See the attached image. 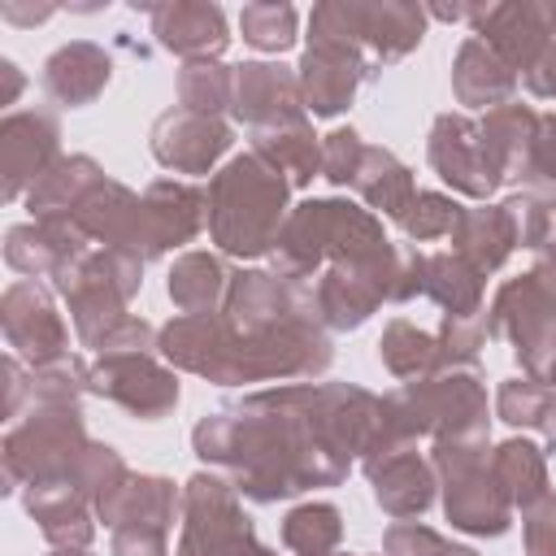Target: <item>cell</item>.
<instances>
[{"label":"cell","mask_w":556,"mask_h":556,"mask_svg":"<svg viewBox=\"0 0 556 556\" xmlns=\"http://www.w3.org/2000/svg\"><path fill=\"white\" fill-rule=\"evenodd\" d=\"M382 395L361 382H282L248 391L191 426V452L243 500L278 504L343 486L369 452Z\"/></svg>","instance_id":"cell-1"},{"label":"cell","mask_w":556,"mask_h":556,"mask_svg":"<svg viewBox=\"0 0 556 556\" xmlns=\"http://www.w3.org/2000/svg\"><path fill=\"white\" fill-rule=\"evenodd\" d=\"M156 352L165 365L213 387L304 382L334 365V339L321 317H300L265 334H235L222 313H174L161 326Z\"/></svg>","instance_id":"cell-2"},{"label":"cell","mask_w":556,"mask_h":556,"mask_svg":"<svg viewBox=\"0 0 556 556\" xmlns=\"http://www.w3.org/2000/svg\"><path fill=\"white\" fill-rule=\"evenodd\" d=\"M417 439H491V404H486V378L473 369H443L434 378L400 382L382 395L378 434L365 456L391 452V447H417ZM361 456V460H365Z\"/></svg>","instance_id":"cell-3"},{"label":"cell","mask_w":556,"mask_h":556,"mask_svg":"<svg viewBox=\"0 0 556 556\" xmlns=\"http://www.w3.org/2000/svg\"><path fill=\"white\" fill-rule=\"evenodd\" d=\"M287 200L291 178L248 148L208 178V239L235 261L269 256L291 213Z\"/></svg>","instance_id":"cell-4"},{"label":"cell","mask_w":556,"mask_h":556,"mask_svg":"<svg viewBox=\"0 0 556 556\" xmlns=\"http://www.w3.org/2000/svg\"><path fill=\"white\" fill-rule=\"evenodd\" d=\"M391 239L382 230V217L365 204L339 200V195H313L291 204L282 235L269 252V269L291 282H313L326 265L361 261L382 252Z\"/></svg>","instance_id":"cell-5"},{"label":"cell","mask_w":556,"mask_h":556,"mask_svg":"<svg viewBox=\"0 0 556 556\" xmlns=\"http://www.w3.org/2000/svg\"><path fill=\"white\" fill-rule=\"evenodd\" d=\"M304 113L339 117L352 109L356 91L378 74L374 56L361 39V4L356 0H321L308 13V43L295 65Z\"/></svg>","instance_id":"cell-6"},{"label":"cell","mask_w":556,"mask_h":556,"mask_svg":"<svg viewBox=\"0 0 556 556\" xmlns=\"http://www.w3.org/2000/svg\"><path fill=\"white\" fill-rule=\"evenodd\" d=\"M143 287V261L122 248H87L56 278L52 291L70 304V321L83 348L104 356L122 326L135 317L130 300Z\"/></svg>","instance_id":"cell-7"},{"label":"cell","mask_w":556,"mask_h":556,"mask_svg":"<svg viewBox=\"0 0 556 556\" xmlns=\"http://www.w3.org/2000/svg\"><path fill=\"white\" fill-rule=\"evenodd\" d=\"M430 465L439 478L443 517L452 530L473 539H500L513 526V500L495 478L491 439H439L430 443Z\"/></svg>","instance_id":"cell-8"},{"label":"cell","mask_w":556,"mask_h":556,"mask_svg":"<svg viewBox=\"0 0 556 556\" xmlns=\"http://www.w3.org/2000/svg\"><path fill=\"white\" fill-rule=\"evenodd\" d=\"M91 434L83 404H30L22 421H13L0 439V469L4 491H26L39 482L70 478L83 460Z\"/></svg>","instance_id":"cell-9"},{"label":"cell","mask_w":556,"mask_h":556,"mask_svg":"<svg viewBox=\"0 0 556 556\" xmlns=\"http://www.w3.org/2000/svg\"><path fill=\"white\" fill-rule=\"evenodd\" d=\"M182 530L174 556H278L256 539L252 517L239 504V491L213 473L200 469L182 482Z\"/></svg>","instance_id":"cell-10"},{"label":"cell","mask_w":556,"mask_h":556,"mask_svg":"<svg viewBox=\"0 0 556 556\" xmlns=\"http://www.w3.org/2000/svg\"><path fill=\"white\" fill-rule=\"evenodd\" d=\"M395 274H400V243H387L382 252L361 256V261L326 265V269L308 282L321 326H326L330 334H334V330L343 334V330L365 326L382 304L395 300Z\"/></svg>","instance_id":"cell-11"},{"label":"cell","mask_w":556,"mask_h":556,"mask_svg":"<svg viewBox=\"0 0 556 556\" xmlns=\"http://www.w3.org/2000/svg\"><path fill=\"white\" fill-rule=\"evenodd\" d=\"M486 334L504 339L526 378H543L556 361V300L534 282V274L504 278L486 308Z\"/></svg>","instance_id":"cell-12"},{"label":"cell","mask_w":556,"mask_h":556,"mask_svg":"<svg viewBox=\"0 0 556 556\" xmlns=\"http://www.w3.org/2000/svg\"><path fill=\"white\" fill-rule=\"evenodd\" d=\"M91 395L117 404L135 421H161L178 408L182 387L178 369L161 361V352H113L91 361Z\"/></svg>","instance_id":"cell-13"},{"label":"cell","mask_w":556,"mask_h":556,"mask_svg":"<svg viewBox=\"0 0 556 556\" xmlns=\"http://www.w3.org/2000/svg\"><path fill=\"white\" fill-rule=\"evenodd\" d=\"M208 230V191L187 178H152L139 191V226H135V256L161 261L174 248H187Z\"/></svg>","instance_id":"cell-14"},{"label":"cell","mask_w":556,"mask_h":556,"mask_svg":"<svg viewBox=\"0 0 556 556\" xmlns=\"http://www.w3.org/2000/svg\"><path fill=\"white\" fill-rule=\"evenodd\" d=\"M0 330H4V343L13 348V356H22L30 369L70 356V326L56 313L52 291L35 278H17V282L4 287Z\"/></svg>","instance_id":"cell-15"},{"label":"cell","mask_w":556,"mask_h":556,"mask_svg":"<svg viewBox=\"0 0 556 556\" xmlns=\"http://www.w3.org/2000/svg\"><path fill=\"white\" fill-rule=\"evenodd\" d=\"M426 161L430 169L460 195L486 204L504 182L491 169V156L482 148V130L478 117H469L465 109H447L430 122V139H426Z\"/></svg>","instance_id":"cell-16"},{"label":"cell","mask_w":556,"mask_h":556,"mask_svg":"<svg viewBox=\"0 0 556 556\" xmlns=\"http://www.w3.org/2000/svg\"><path fill=\"white\" fill-rule=\"evenodd\" d=\"M61 152V122L48 109H17L0 122V195L26 200V191L56 165Z\"/></svg>","instance_id":"cell-17"},{"label":"cell","mask_w":556,"mask_h":556,"mask_svg":"<svg viewBox=\"0 0 556 556\" xmlns=\"http://www.w3.org/2000/svg\"><path fill=\"white\" fill-rule=\"evenodd\" d=\"M230 143H235V130L226 117L191 113L182 104L165 109L148 130V148L156 165L169 174H213V165L230 152Z\"/></svg>","instance_id":"cell-18"},{"label":"cell","mask_w":556,"mask_h":556,"mask_svg":"<svg viewBox=\"0 0 556 556\" xmlns=\"http://www.w3.org/2000/svg\"><path fill=\"white\" fill-rule=\"evenodd\" d=\"M469 30L482 39L517 78L534 70V61L547 48V22L543 0H495L469 9Z\"/></svg>","instance_id":"cell-19"},{"label":"cell","mask_w":556,"mask_h":556,"mask_svg":"<svg viewBox=\"0 0 556 556\" xmlns=\"http://www.w3.org/2000/svg\"><path fill=\"white\" fill-rule=\"evenodd\" d=\"M361 473L374 486V504L387 517H395V521H417L439 500L434 465L417 447H391V452L365 456L361 460Z\"/></svg>","instance_id":"cell-20"},{"label":"cell","mask_w":556,"mask_h":556,"mask_svg":"<svg viewBox=\"0 0 556 556\" xmlns=\"http://www.w3.org/2000/svg\"><path fill=\"white\" fill-rule=\"evenodd\" d=\"M148 26L152 39L187 61H222L226 43H230V26L226 13L208 0H165V4H148Z\"/></svg>","instance_id":"cell-21"},{"label":"cell","mask_w":556,"mask_h":556,"mask_svg":"<svg viewBox=\"0 0 556 556\" xmlns=\"http://www.w3.org/2000/svg\"><path fill=\"white\" fill-rule=\"evenodd\" d=\"M96 248L70 217H43V222H17L4 230V261L22 278H56L74 256Z\"/></svg>","instance_id":"cell-22"},{"label":"cell","mask_w":556,"mask_h":556,"mask_svg":"<svg viewBox=\"0 0 556 556\" xmlns=\"http://www.w3.org/2000/svg\"><path fill=\"white\" fill-rule=\"evenodd\" d=\"M230 113L248 130L304 113L300 74L278 65V61H243V65H235V104H230Z\"/></svg>","instance_id":"cell-23"},{"label":"cell","mask_w":556,"mask_h":556,"mask_svg":"<svg viewBox=\"0 0 556 556\" xmlns=\"http://www.w3.org/2000/svg\"><path fill=\"white\" fill-rule=\"evenodd\" d=\"M109 78H113V56L91 39L61 43L56 52H48V61L39 70L43 96L52 104H61V109H83V104L100 100Z\"/></svg>","instance_id":"cell-24"},{"label":"cell","mask_w":556,"mask_h":556,"mask_svg":"<svg viewBox=\"0 0 556 556\" xmlns=\"http://www.w3.org/2000/svg\"><path fill=\"white\" fill-rule=\"evenodd\" d=\"M22 508L30 513V521L39 526V534L52 547H91V539H96V508L78 491L74 473L56 478V482L26 486L22 491Z\"/></svg>","instance_id":"cell-25"},{"label":"cell","mask_w":556,"mask_h":556,"mask_svg":"<svg viewBox=\"0 0 556 556\" xmlns=\"http://www.w3.org/2000/svg\"><path fill=\"white\" fill-rule=\"evenodd\" d=\"M478 130H482V148H486L500 182H513L521 191L526 169H530V152H534V135H539V109L508 100L500 109H486L478 117Z\"/></svg>","instance_id":"cell-26"},{"label":"cell","mask_w":556,"mask_h":556,"mask_svg":"<svg viewBox=\"0 0 556 556\" xmlns=\"http://www.w3.org/2000/svg\"><path fill=\"white\" fill-rule=\"evenodd\" d=\"M174 517H182V486H174V478H165V473H130L96 508V521H104L109 530H117V526H161V530H169Z\"/></svg>","instance_id":"cell-27"},{"label":"cell","mask_w":556,"mask_h":556,"mask_svg":"<svg viewBox=\"0 0 556 556\" xmlns=\"http://www.w3.org/2000/svg\"><path fill=\"white\" fill-rule=\"evenodd\" d=\"M361 4V39L374 65L404 61L421 39H426V4L413 0H356Z\"/></svg>","instance_id":"cell-28"},{"label":"cell","mask_w":556,"mask_h":556,"mask_svg":"<svg viewBox=\"0 0 556 556\" xmlns=\"http://www.w3.org/2000/svg\"><path fill=\"white\" fill-rule=\"evenodd\" d=\"M517 74L482 43V39H460L456 56H452V96L465 109H500L508 100H517Z\"/></svg>","instance_id":"cell-29"},{"label":"cell","mask_w":556,"mask_h":556,"mask_svg":"<svg viewBox=\"0 0 556 556\" xmlns=\"http://www.w3.org/2000/svg\"><path fill=\"white\" fill-rule=\"evenodd\" d=\"M70 222L96 243V248H135V226H139V191H130L117 178L96 182L83 204L70 213Z\"/></svg>","instance_id":"cell-30"},{"label":"cell","mask_w":556,"mask_h":556,"mask_svg":"<svg viewBox=\"0 0 556 556\" xmlns=\"http://www.w3.org/2000/svg\"><path fill=\"white\" fill-rule=\"evenodd\" d=\"M248 139H252L256 156H265L278 174L291 178V187H308L313 178H321V139L313 135L308 113L256 126V130H248Z\"/></svg>","instance_id":"cell-31"},{"label":"cell","mask_w":556,"mask_h":556,"mask_svg":"<svg viewBox=\"0 0 556 556\" xmlns=\"http://www.w3.org/2000/svg\"><path fill=\"white\" fill-rule=\"evenodd\" d=\"M235 269L226 265L222 252H178L165 278V295L174 300L178 313H222L226 295H230Z\"/></svg>","instance_id":"cell-32"},{"label":"cell","mask_w":556,"mask_h":556,"mask_svg":"<svg viewBox=\"0 0 556 556\" xmlns=\"http://www.w3.org/2000/svg\"><path fill=\"white\" fill-rule=\"evenodd\" d=\"M452 252L460 261H469L482 278L504 269V261L513 256L517 239H513V226H508V213L500 204H473V208H460L456 226H452Z\"/></svg>","instance_id":"cell-33"},{"label":"cell","mask_w":556,"mask_h":556,"mask_svg":"<svg viewBox=\"0 0 556 556\" xmlns=\"http://www.w3.org/2000/svg\"><path fill=\"white\" fill-rule=\"evenodd\" d=\"M352 191L361 195V204H365L369 213L400 222V217L408 213L413 195H417V182H413V169H408L391 148L369 143V148H365V161H361V169H356V178H352Z\"/></svg>","instance_id":"cell-34"},{"label":"cell","mask_w":556,"mask_h":556,"mask_svg":"<svg viewBox=\"0 0 556 556\" xmlns=\"http://www.w3.org/2000/svg\"><path fill=\"white\" fill-rule=\"evenodd\" d=\"M104 178H109V174L100 169L96 156H87V152L61 156V161L48 165V174L26 191V213H30V222L70 217V213L83 204V195H87L96 182H104Z\"/></svg>","instance_id":"cell-35"},{"label":"cell","mask_w":556,"mask_h":556,"mask_svg":"<svg viewBox=\"0 0 556 556\" xmlns=\"http://www.w3.org/2000/svg\"><path fill=\"white\" fill-rule=\"evenodd\" d=\"M378 361L391 378L400 382H417V378H434L447 369V356H443V343L434 330H421L413 326L408 317H391L378 334Z\"/></svg>","instance_id":"cell-36"},{"label":"cell","mask_w":556,"mask_h":556,"mask_svg":"<svg viewBox=\"0 0 556 556\" xmlns=\"http://www.w3.org/2000/svg\"><path fill=\"white\" fill-rule=\"evenodd\" d=\"M482 287L486 278L469 261H460L452 248L426 256V300H434L443 317H478Z\"/></svg>","instance_id":"cell-37"},{"label":"cell","mask_w":556,"mask_h":556,"mask_svg":"<svg viewBox=\"0 0 556 556\" xmlns=\"http://www.w3.org/2000/svg\"><path fill=\"white\" fill-rule=\"evenodd\" d=\"M491 465H495V478L508 491L513 508H530L534 500H543L552 491L547 486V456L530 439H504V443H495L491 447Z\"/></svg>","instance_id":"cell-38"},{"label":"cell","mask_w":556,"mask_h":556,"mask_svg":"<svg viewBox=\"0 0 556 556\" xmlns=\"http://www.w3.org/2000/svg\"><path fill=\"white\" fill-rule=\"evenodd\" d=\"M343 539V513L330 500H304L282 517V543L295 556H330Z\"/></svg>","instance_id":"cell-39"},{"label":"cell","mask_w":556,"mask_h":556,"mask_svg":"<svg viewBox=\"0 0 556 556\" xmlns=\"http://www.w3.org/2000/svg\"><path fill=\"white\" fill-rule=\"evenodd\" d=\"M178 104L191 113L222 117L235 104V65L222 61H187L178 70Z\"/></svg>","instance_id":"cell-40"},{"label":"cell","mask_w":556,"mask_h":556,"mask_svg":"<svg viewBox=\"0 0 556 556\" xmlns=\"http://www.w3.org/2000/svg\"><path fill=\"white\" fill-rule=\"evenodd\" d=\"M239 30L243 43H252L256 52H287L295 43L300 13L287 0H252L239 9Z\"/></svg>","instance_id":"cell-41"},{"label":"cell","mask_w":556,"mask_h":556,"mask_svg":"<svg viewBox=\"0 0 556 556\" xmlns=\"http://www.w3.org/2000/svg\"><path fill=\"white\" fill-rule=\"evenodd\" d=\"M547 404H552V391L526 374L504 378L495 391V417L508 421L513 430H539L547 417Z\"/></svg>","instance_id":"cell-42"},{"label":"cell","mask_w":556,"mask_h":556,"mask_svg":"<svg viewBox=\"0 0 556 556\" xmlns=\"http://www.w3.org/2000/svg\"><path fill=\"white\" fill-rule=\"evenodd\" d=\"M500 208L508 213V226H513V239L517 248L526 252H539L547 239H556V217H552V204L539 195V191H513L500 200Z\"/></svg>","instance_id":"cell-43"},{"label":"cell","mask_w":556,"mask_h":556,"mask_svg":"<svg viewBox=\"0 0 556 556\" xmlns=\"http://www.w3.org/2000/svg\"><path fill=\"white\" fill-rule=\"evenodd\" d=\"M460 208H465V204H456L447 191H417L413 204H408V213L400 217V230H404L413 243L443 239V235H452Z\"/></svg>","instance_id":"cell-44"},{"label":"cell","mask_w":556,"mask_h":556,"mask_svg":"<svg viewBox=\"0 0 556 556\" xmlns=\"http://www.w3.org/2000/svg\"><path fill=\"white\" fill-rule=\"evenodd\" d=\"M382 556H478V552L465 543H452L447 534L421 521H395L382 534Z\"/></svg>","instance_id":"cell-45"},{"label":"cell","mask_w":556,"mask_h":556,"mask_svg":"<svg viewBox=\"0 0 556 556\" xmlns=\"http://www.w3.org/2000/svg\"><path fill=\"white\" fill-rule=\"evenodd\" d=\"M439 343H443V356H447V369H473L478 365V352L486 348V313L478 317H439Z\"/></svg>","instance_id":"cell-46"},{"label":"cell","mask_w":556,"mask_h":556,"mask_svg":"<svg viewBox=\"0 0 556 556\" xmlns=\"http://www.w3.org/2000/svg\"><path fill=\"white\" fill-rule=\"evenodd\" d=\"M365 139L352 126H334L330 135H321V178L330 187H352L361 161H365Z\"/></svg>","instance_id":"cell-47"},{"label":"cell","mask_w":556,"mask_h":556,"mask_svg":"<svg viewBox=\"0 0 556 556\" xmlns=\"http://www.w3.org/2000/svg\"><path fill=\"white\" fill-rule=\"evenodd\" d=\"M521 187L539 195H556V113H539V135H534V152Z\"/></svg>","instance_id":"cell-48"},{"label":"cell","mask_w":556,"mask_h":556,"mask_svg":"<svg viewBox=\"0 0 556 556\" xmlns=\"http://www.w3.org/2000/svg\"><path fill=\"white\" fill-rule=\"evenodd\" d=\"M521 547L526 556H556V495L547 491L530 508H521Z\"/></svg>","instance_id":"cell-49"},{"label":"cell","mask_w":556,"mask_h":556,"mask_svg":"<svg viewBox=\"0 0 556 556\" xmlns=\"http://www.w3.org/2000/svg\"><path fill=\"white\" fill-rule=\"evenodd\" d=\"M113 556H169V530L161 526H117L109 530Z\"/></svg>","instance_id":"cell-50"},{"label":"cell","mask_w":556,"mask_h":556,"mask_svg":"<svg viewBox=\"0 0 556 556\" xmlns=\"http://www.w3.org/2000/svg\"><path fill=\"white\" fill-rule=\"evenodd\" d=\"M426 256L417 243H400V274H395V300L391 304H408L417 295H426Z\"/></svg>","instance_id":"cell-51"},{"label":"cell","mask_w":556,"mask_h":556,"mask_svg":"<svg viewBox=\"0 0 556 556\" xmlns=\"http://www.w3.org/2000/svg\"><path fill=\"white\" fill-rule=\"evenodd\" d=\"M4 417H17L22 413V404L30 400V369L22 365V356H4Z\"/></svg>","instance_id":"cell-52"},{"label":"cell","mask_w":556,"mask_h":556,"mask_svg":"<svg viewBox=\"0 0 556 556\" xmlns=\"http://www.w3.org/2000/svg\"><path fill=\"white\" fill-rule=\"evenodd\" d=\"M521 83H526L530 96H539V100H556V39H552V35H547V48H543V56L534 61V70L521 74Z\"/></svg>","instance_id":"cell-53"},{"label":"cell","mask_w":556,"mask_h":556,"mask_svg":"<svg viewBox=\"0 0 556 556\" xmlns=\"http://www.w3.org/2000/svg\"><path fill=\"white\" fill-rule=\"evenodd\" d=\"M52 13H56V4H48V0H39V4L0 0V17H4V22H13V26H39V22H48Z\"/></svg>","instance_id":"cell-54"},{"label":"cell","mask_w":556,"mask_h":556,"mask_svg":"<svg viewBox=\"0 0 556 556\" xmlns=\"http://www.w3.org/2000/svg\"><path fill=\"white\" fill-rule=\"evenodd\" d=\"M530 274H534V282L556 300V239H547L539 252H534V265H530Z\"/></svg>","instance_id":"cell-55"},{"label":"cell","mask_w":556,"mask_h":556,"mask_svg":"<svg viewBox=\"0 0 556 556\" xmlns=\"http://www.w3.org/2000/svg\"><path fill=\"white\" fill-rule=\"evenodd\" d=\"M0 78H4V87H0V104H13V100H17V91L26 87V78H22V70H17L9 56L0 61Z\"/></svg>","instance_id":"cell-56"},{"label":"cell","mask_w":556,"mask_h":556,"mask_svg":"<svg viewBox=\"0 0 556 556\" xmlns=\"http://www.w3.org/2000/svg\"><path fill=\"white\" fill-rule=\"evenodd\" d=\"M469 9H473V4H430L426 13L439 17V22H469Z\"/></svg>","instance_id":"cell-57"},{"label":"cell","mask_w":556,"mask_h":556,"mask_svg":"<svg viewBox=\"0 0 556 556\" xmlns=\"http://www.w3.org/2000/svg\"><path fill=\"white\" fill-rule=\"evenodd\" d=\"M539 434L547 439V452H556V395H552V404H547V417H543Z\"/></svg>","instance_id":"cell-58"},{"label":"cell","mask_w":556,"mask_h":556,"mask_svg":"<svg viewBox=\"0 0 556 556\" xmlns=\"http://www.w3.org/2000/svg\"><path fill=\"white\" fill-rule=\"evenodd\" d=\"M48 556H91V547H52Z\"/></svg>","instance_id":"cell-59"},{"label":"cell","mask_w":556,"mask_h":556,"mask_svg":"<svg viewBox=\"0 0 556 556\" xmlns=\"http://www.w3.org/2000/svg\"><path fill=\"white\" fill-rule=\"evenodd\" d=\"M539 382H543V387H547V391H552V395H556V361H552V369H547V374H543V378H539Z\"/></svg>","instance_id":"cell-60"},{"label":"cell","mask_w":556,"mask_h":556,"mask_svg":"<svg viewBox=\"0 0 556 556\" xmlns=\"http://www.w3.org/2000/svg\"><path fill=\"white\" fill-rule=\"evenodd\" d=\"M543 200H547V204H552V217H556V195H543Z\"/></svg>","instance_id":"cell-61"},{"label":"cell","mask_w":556,"mask_h":556,"mask_svg":"<svg viewBox=\"0 0 556 556\" xmlns=\"http://www.w3.org/2000/svg\"><path fill=\"white\" fill-rule=\"evenodd\" d=\"M330 556H356V552H330Z\"/></svg>","instance_id":"cell-62"}]
</instances>
